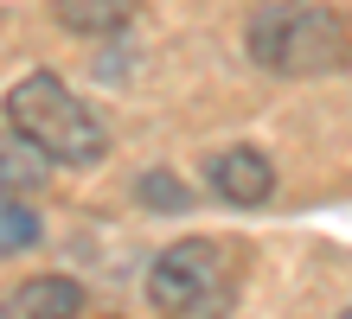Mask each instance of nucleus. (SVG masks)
Returning <instances> with one entry per match:
<instances>
[{
  "label": "nucleus",
  "instance_id": "nucleus-1",
  "mask_svg": "<svg viewBox=\"0 0 352 319\" xmlns=\"http://www.w3.org/2000/svg\"><path fill=\"white\" fill-rule=\"evenodd\" d=\"M0 115H7L52 166H65V173H84V166H96L109 154V121H102L58 71L13 77L7 96H0Z\"/></svg>",
  "mask_w": 352,
  "mask_h": 319
},
{
  "label": "nucleus",
  "instance_id": "nucleus-2",
  "mask_svg": "<svg viewBox=\"0 0 352 319\" xmlns=\"http://www.w3.org/2000/svg\"><path fill=\"white\" fill-rule=\"evenodd\" d=\"M243 51H250L256 71L269 77H333L352 64V32L333 7H314V0H263L243 26Z\"/></svg>",
  "mask_w": 352,
  "mask_h": 319
},
{
  "label": "nucleus",
  "instance_id": "nucleus-3",
  "mask_svg": "<svg viewBox=\"0 0 352 319\" xmlns=\"http://www.w3.org/2000/svg\"><path fill=\"white\" fill-rule=\"evenodd\" d=\"M148 307L160 319H231L237 307V262L212 237H179L148 262Z\"/></svg>",
  "mask_w": 352,
  "mask_h": 319
},
{
  "label": "nucleus",
  "instance_id": "nucleus-4",
  "mask_svg": "<svg viewBox=\"0 0 352 319\" xmlns=\"http://www.w3.org/2000/svg\"><path fill=\"white\" fill-rule=\"evenodd\" d=\"M205 185H212V198L218 204H231V211H256L276 198V166H269L263 147H218L212 160H205Z\"/></svg>",
  "mask_w": 352,
  "mask_h": 319
},
{
  "label": "nucleus",
  "instance_id": "nucleus-5",
  "mask_svg": "<svg viewBox=\"0 0 352 319\" xmlns=\"http://www.w3.org/2000/svg\"><path fill=\"white\" fill-rule=\"evenodd\" d=\"M77 313H84L77 274H26L0 294V319H77Z\"/></svg>",
  "mask_w": 352,
  "mask_h": 319
},
{
  "label": "nucleus",
  "instance_id": "nucleus-6",
  "mask_svg": "<svg viewBox=\"0 0 352 319\" xmlns=\"http://www.w3.org/2000/svg\"><path fill=\"white\" fill-rule=\"evenodd\" d=\"M141 13V0H52V19L71 38H116L129 32Z\"/></svg>",
  "mask_w": 352,
  "mask_h": 319
},
{
  "label": "nucleus",
  "instance_id": "nucleus-7",
  "mask_svg": "<svg viewBox=\"0 0 352 319\" xmlns=\"http://www.w3.org/2000/svg\"><path fill=\"white\" fill-rule=\"evenodd\" d=\"M45 179H52V160L38 154V147L19 134L13 121H0V191H19V198H32Z\"/></svg>",
  "mask_w": 352,
  "mask_h": 319
},
{
  "label": "nucleus",
  "instance_id": "nucleus-8",
  "mask_svg": "<svg viewBox=\"0 0 352 319\" xmlns=\"http://www.w3.org/2000/svg\"><path fill=\"white\" fill-rule=\"evenodd\" d=\"M38 243H45V217H38V204L19 198V191H0V262L32 255Z\"/></svg>",
  "mask_w": 352,
  "mask_h": 319
},
{
  "label": "nucleus",
  "instance_id": "nucleus-9",
  "mask_svg": "<svg viewBox=\"0 0 352 319\" xmlns=\"http://www.w3.org/2000/svg\"><path fill=\"white\" fill-rule=\"evenodd\" d=\"M135 198L148 204V211H192V185H186L179 173H167V166H148V173L135 179Z\"/></svg>",
  "mask_w": 352,
  "mask_h": 319
},
{
  "label": "nucleus",
  "instance_id": "nucleus-10",
  "mask_svg": "<svg viewBox=\"0 0 352 319\" xmlns=\"http://www.w3.org/2000/svg\"><path fill=\"white\" fill-rule=\"evenodd\" d=\"M340 319H352V307H340Z\"/></svg>",
  "mask_w": 352,
  "mask_h": 319
}]
</instances>
